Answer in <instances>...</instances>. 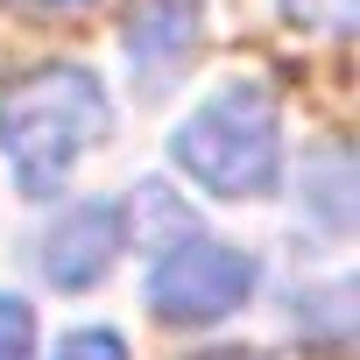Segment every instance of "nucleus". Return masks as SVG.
<instances>
[{
    "mask_svg": "<svg viewBox=\"0 0 360 360\" xmlns=\"http://www.w3.org/2000/svg\"><path fill=\"white\" fill-rule=\"evenodd\" d=\"M212 360H262V353H212Z\"/></svg>",
    "mask_w": 360,
    "mask_h": 360,
    "instance_id": "12",
    "label": "nucleus"
},
{
    "mask_svg": "<svg viewBox=\"0 0 360 360\" xmlns=\"http://www.w3.org/2000/svg\"><path fill=\"white\" fill-rule=\"evenodd\" d=\"M134 240H148V248H176V240H191V212L176 205L162 184H134Z\"/></svg>",
    "mask_w": 360,
    "mask_h": 360,
    "instance_id": "7",
    "label": "nucleus"
},
{
    "mask_svg": "<svg viewBox=\"0 0 360 360\" xmlns=\"http://www.w3.org/2000/svg\"><path fill=\"white\" fill-rule=\"evenodd\" d=\"M50 360H127V346H120V332H106V325H85V332H64Z\"/></svg>",
    "mask_w": 360,
    "mask_h": 360,
    "instance_id": "10",
    "label": "nucleus"
},
{
    "mask_svg": "<svg viewBox=\"0 0 360 360\" xmlns=\"http://www.w3.org/2000/svg\"><path fill=\"white\" fill-rule=\"evenodd\" d=\"M191 50H198V0H134V15H127V57L148 78V92H162Z\"/></svg>",
    "mask_w": 360,
    "mask_h": 360,
    "instance_id": "5",
    "label": "nucleus"
},
{
    "mask_svg": "<svg viewBox=\"0 0 360 360\" xmlns=\"http://www.w3.org/2000/svg\"><path fill=\"white\" fill-rule=\"evenodd\" d=\"M120 248H127V219H120V205L85 198V205H71V212L50 219V233H43V276H50L57 290H92V283L113 276Z\"/></svg>",
    "mask_w": 360,
    "mask_h": 360,
    "instance_id": "4",
    "label": "nucleus"
},
{
    "mask_svg": "<svg viewBox=\"0 0 360 360\" xmlns=\"http://www.w3.org/2000/svg\"><path fill=\"white\" fill-rule=\"evenodd\" d=\"M169 162L205 184L212 198H262L283 176V113L269 99V85H226L205 106H191V120H176L169 134Z\"/></svg>",
    "mask_w": 360,
    "mask_h": 360,
    "instance_id": "2",
    "label": "nucleus"
},
{
    "mask_svg": "<svg viewBox=\"0 0 360 360\" xmlns=\"http://www.w3.org/2000/svg\"><path fill=\"white\" fill-rule=\"evenodd\" d=\"M297 29H318V36H346L360 22V0H283Z\"/></svg>",
    "mask_w": 360,
    "mask_h": 360,
    "instance_id": "8",
    "label": "nucleus"
},
{
    "mask_svg": "<svg viewBox=\"0 0 360 360\" xmlns=\"http://www.w3.org/2000/svg\"><path fill=\"white\" fill-rule=\"evenodd\" d=\"M255 255L226 248V240H176L162 248V262L148 269V311L162 325H219L255 297Z\"/></svg>",
    "mask_w": 360,
    "mask_h": 360,
    "instance_id": "3",
    "label": "nucleus"
},
{
    "mask_svg": "<svg viewBox=\"0 0 360 360\" xmlns=\"http://www.w3.org/2000/svg\"><path fill=\"white\" fill-rule=\"evenodd\" d=\"M113 106L106 85L85 64H43L0 92V155H8L22 198L64 191V176L78 169L85 148H99Z\"/></svg>",
    "mask_w": 360,
    "mask_h": 360,
    "instance_id": "1",
    "label": "nucleus"
},
{
    "mask_svg": "<svg viewBox=\"0 0 360 360\" xmlns=\"http://www.w3.org/2000/svg\"><path fill=\"white\" fill-rule=\"evenodd\" d=\"M15 8H29V15H78V8H92V0H15Z\"/></svg>",
    "mask_w": 360,
    "mask_h": 360,
    "instance_id": "11",
    "label": "nucleus"
},
{
    "mask_svg": "<svg viewBox=\"0 0 360 360\" xmlns=\"http://www.w3.org/2000/svg\"><path fill=\"white\" fill-rule=\"evenodd\" d=\"M0 360H36V311L22 297H0Z\"/></svg>",
    "mask_w": 360,
    "mask_h": 360,
    "instance_id": "9",
    "label": "nucleus"
},
{
    "mask_svg": "<svg viewBox=\"0 0 360 360\" xmlns=\"http://www.w3.org/2000/svg\"><path fill=\"white\" fill-rule=\"evenodd\" d=\"M304 198L318 205V219L332 233L353 226V169H346V148H325V155L304 162Z\"/></svg>",
    "mask_w": 360,
    "mask_h": 360,
    "instance_id": "6",
    "label": "nucleus"
}]
</instances>
